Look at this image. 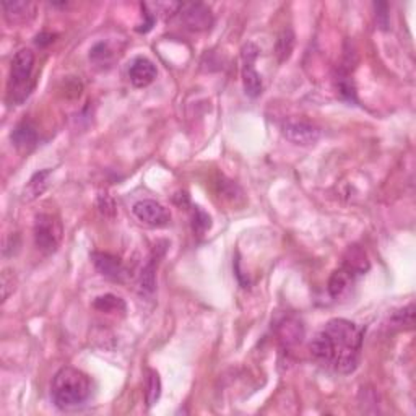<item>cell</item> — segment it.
Here are the masks:
<instances>
[{
  "instance_id": "cell-1",
  "label": "cell",
  "mask_w": 416,
  "mask_h": 416,
  "mask_svg": "<svg viewBox=\"0 0 416 416\" xmlns=\"http://www.w3.org/2000/svg\"><path fill=\"white\" fill-rule=\"evenodd\" d=\"M364 329L347 319H332L309 345L317 361L340 374L356 371L361 359Z\"/></svg>"
},
{
  "instance_id": "cell-2",
  "label": "cell",
  "mask_w": 416,
  "mask_h": 416,
  "mask_svg": "<svg viewBox=\"0 0 416 416\" xmlns=\"http://www.w3.org/2000/svg\"><path fill=\"white\" fill-rule=\"evenodd\" d=\"M91 394V382L85 372L65 366L59 369L51 386V397L60 410H70L80 406Z\"/></svg>"
},
{
  "instance_id": "cell-3",
  "label": "cell",
  "mask_w": 416,
  "mask_h": 416,
  "mask_svg": "<svg viewBox=\"0 0 416 416\" xmlns=\"http://www.w3.org/2000/svg\"><path fill=\"white\" fill-rule=\"evenodd\" d=\"M35 244L44 254H54L62 241V224L49 213H39L35 218Z\"/></svg>"
},
{
  "instance_id": "cell-4",
  "label": "cell",
  "mask_w": 416,
  "mask_h": 416,
  "mask_svg": "<svg viewBox=\"0 0 416 416\" xmlns=\"http://www.w3.org/2000/svg\"><path fill=\"white\" fill-rule=\"evenodd\" d=\"M283 135L288 142H291L294 145H299V147H311L319 142L320 138V129L317 127L316 124L307 123V120L302 119H288L284 120L282 125Z\"/></svg>"
},
{
  "instance_id": "cell-5",
  "label": "cell",
  "mask_w": 416,
  "mask_h": 416,
  "mask_svg": "<svg viewBox=\"0 0 416 416\" xmlns=\"http://www.w3.org/2000/svg\"><path fill=\"white\" fill-rule=\"evenodd\" d=\"M33 69H35V54L31 49H20L13 55L12 67H10V87L13 88L12 93L25 91V87L31 80Z\"/></svg>"
},
{
  "instance_id": "cell-6",
  "label": "cell",
  "mask_w": 416,
  "mask_h": 416,
  "mask_svg": "<svg viewBox=\"0 0 416 416\" xmlns=\"http://www.w3.org/2000/svg\"><path fill=\"white\" fill-rule=\"evenodd\" d=\"M134 217L138 219L140 223L147 224L152 228H163L170 223L171 215L168 212L166 207H163L156 200H138L137 204H134L132 207Z\"/></svg>"
},
{
  "instance_id": "cell-7",
  "label": "cell",
  "mask_w": 416,
  "mask_h": 416,
  "mask_svg": "<svg viewBox=\"0 0 416 416\" xmlns=\"http://www.w3.org/2000/svg\"><path fill=\"white\" fill-rule=\"evenodd\" d=\"M257 54H259V49L252 43L246 44L244 49H242V60H244V65H242V87H244L246 95L251 98L260 96L262 90H264L260 75L254 69Z\"/></svg>"
},
{
  "instance_id": "cell-8",
  "label": "cell",
  "mask_w": 416,
  "mask_h": 416,
  "mask_svg": "<svg viewBox=\"0 0 416 416\" xmlns=\"http://www.w3.org/2000/svg\"><path fill=\"white\" fill-rule=\"evenodd\" d=\"M181 15L186 26L192 31L210 30L213 25V13L205 3L197 2L189 3V6H182Z\"/></svg>"
},
{
  "instance_id": "cell-9",
  "label": "cell",
  "mask_w": 416,
  "mask_h": 416,
  "mask_svg": "<svg viewBox=\"0 0 416 416\" xmlns=\"http://www.w3.org/2000/svg\"><path fill=\"white\" fill-rule=\"evenodd\" d=\"M158 69L147 57H135L129 67L130 83L137 88H145L156 80Z\"/></svg>"
},
{
  "instance_id": "cell-10",
  "label": "cell",
  "mask_w": 416,
  "mask_h": 416,
  "mask_svg": "<svg viewBox=\"0 0 416 416\" xmlns=\"http://www.w3.org/2000/svg\"><path fill=\"white\" fill-rule=\"evenodd\" d=\"M91 260L95 269L100 272L102 277L114 280V282H120L125 275V269L118 257L107 254V252H93Z\"/></svg>"
},
{
  "instance_id": "cell-11",
  "label": "cell",
  "mask_w": 416,
  "mask_h": 416,
  "mask_svg": "<svg viewBox=\"0 0 416 416\" xmlns=\"http://www.w3.org/2000/svg\"><path fill=\"white\" fill-rule=\"evenodd\" d=\"M6 18L12 25H20V23H28L35 18L36 6L25 0H17V2H3L2 3Z\"/></svg>"
},
{
  "instance_id": "cell-12",
  "label": "cell",
  "mask_w": 416,
  "mask_h": 416,
  "mask_svg": "<svg viewBox=\"0 0 416 416\" xmlns=\"http://www.w3.org/2000/svg\"><path fill=\"white\" fill-rule=\"evenodd\" d=\"M343 269H347L350 273H353L354 277L364 275L369 270V260L366 252H364L359 246H350L348 251L343 255Z\"/></svg>"
},
{
  "instance_id": "cell-13",
  "label": "cell",
  "mask_w": 416,
  "mask_h": 416,
  "mask_svg": "<svg viewBox=\"0 0 416 416\" xmlns=\"http://www.w3.org/2000/svg\"><path fill=\"white\" fill-rule=\"evenodd\" d=\"M12 143L21 152H28L37 143L36 127L28 120H21L12 132Z\"/></svg>"
},
{
  "instance_id": "cell-14",
  "label": "cell",
  "mask_w": 416,
  "mask_h": 416,
  "mask_svg": "<svg viewBox=\"0 0 416 416\" xmlns=\"http://www.w3.org/2000/svg\"><path fill=\"white\" fill-rule=\"evenodd\" d=\"M354 278L356 277L353 273H350L347 269L340 267L338 270H335L329 280V293L332 294V298L340 299L345 294H348L354 283Z\"/></svg>"
},
{
  "instance_id": "cell-15",
  "label": "cell",
  "mask_w": 416,
  "mask_h": 416,
  "mask_svg": "<svg viewBox=\"0 0 416 416\" xmlns=\"http://www.w3.org/2000/svg\"><path fill=\"white\" fill-rule=\"evenodd\" d=\"M51 174H53V171L51 170L37 171L36 174L33 176L30 181H28L25 190H23V200H26V202H33V200L41 197V195L46 192V189H48Z\"/></svg>"
},
{
  "instance_id": "cell-16",
  "label": "cell",
  "mask_w": 416,
  "mask_h": 416,
  "mask_svg": "<svg viewBox=\"0 0 416 416\" xmlns=\"http://www.w3.org/2000/svg\"><path fill=\"white\" fill-rule=\"evenodd\" d=\"M95 309L100 312H106V314H124L125 312V302L123 298L116 296V294H102L98 296L93 302Z\"/></svg>"
},
{
  "instance_id": "cell-17",
  "label": "cell",
  "mask_w": 416,
  "mask_h": 416,
  "mask_svg": "<svg viewBox=\"0 0 416 416\" xmlns=\"http://www.w3.org/2000/svg\"><path fill=\"white\" fill-rule=\"evenodd\" d=\"M302 335H305V330H302V325L299 324L298 320L287 319L282 325H280V338H282L287 345L299 343L301 342Z\"/></svg>"
},
{
  "instance_id": "cell-18",
  "label": "cell",
  "mask_w": 416,
  "mask_h": 416,
  "mask_svg": "<svg viewBox=\"0 0 416 416\" xmlns=\"http://www.w3.org/2000/svg\"><path fill=\"white\" fill-rule=\"evenodd\" d=\"M161 395V379L160 374H158L155 369H150L148 371V377H147V392H145V397H147V404L148 406H153L160 400Z\"/></svg>"
},
{
  "instance_id": "cell-19",
  "label": "cell",
  "mask_w": 416,
  "mask_h": 416,
  "mask_svg": "<svg viewBox=\"0 0 416 416\" xmlns=\"http://www.w3.org/2000/svg\"><path fill=\"white\" fill-rule=\"evenodd\" d=\"M156 267H155V259H152L148 262L147 265H145L142 273H140V282H138V287L140 289H142L143 293L147 294H152L153 291H155L156 288Z\"/></svg>"
},
{
  "instance_id": "cell-20",
  "label": "cell",
  "mask_w": 416,
  "mask_h": 416,
  "mask_svg": "<svg viewBox=\"0 0 416 416\" xmlns=\"http://www.w3.org/2000/svg\"><path fill=\"white\" fill-rule=\"evenodd\" d=\"M294 48V33L287 28V30L282 31V35L278 36L277 39V55L280 62H284V60L289 59V55L293 53Z\"/></svg>"
},
{
  "instance_id": "cell-21",
  "label": "cell",
  "mask_w": 416,
  "mask_h": 416,
  "mask_svg": "<svg viewBox=\"0 0 416 416\" xmlns=\"http://www.w3.org/2000/svg\"><path fill=\"white\" fill-rule=\"evenodd\" d=\"M415 307L413 305L404 307V309L394 312L392 316V327H397V329H411L413 327V316H415Z\"/></svg>"
},
{
  "instance_id": "cell-22",
  "label": "cell",
  "mask_w": 416,
  "mask_h": 416,
  "mask_svg": "<svg viewBox=\"0 0 416 416\" xmlns=\"http://www.w3.org/2000/svg\"><path fill=\"white\" fill-rule=\"evenodd\" d=\"M212 226V218L208 213H205L200 207H195L192 212V230L195 235L202 236L210 230Z\"/></svg>"
},
{
  "instance_id": "cell-23",
  "label": "cell",
  "mask_w": 416,
  "mask_h": 416,
  "mask_svg": "<svg viewBox=\"0 0 416 416\" xmlns=\"http://www.w3.org/2000/svg\"><path fill=\"white\" fill-rule=\"evenodd\" d=\"M336 88H338V93L345 100L356 101V88H354V83L348 73H340L336 77Z\"/></svg>"
},
{
  "instance_id": "cell-24",
  "label": "cell",
  "mask_w": 416,
  "mask_h": 416,
  "mask_svg": "<svg viewBox=\"0 0 416 416\" xmlns=\"http://www.w3.org/2000/svg\"><path fill=\"white\" fill-rule=\"evenodd\" d=\"M374 8H376L377 25H379L382 30H389V6L384 2H377L374 3Z\"/></svg>"
},
{
  "instance_id": "cell-25",
  "label": "cell",
  "mask_w": 416,
  "mask_h": 416,
  "mask_svg": "<svg viewBox=\"0 0 416 416\" xmlns=\"http://www.w3.org/2000/svg\"><path fill=\"white\" fill-rule=\"evenodd\" d=\"M13 289H15V287H13V273L6 270V272L2 273V299L3 301H7V298L10 296V293H13Z\"/></svg>"
},
{
  "instance_id": "cell-26",
  "label": "cell",
  "mask_w": 416,
  "mask_h": 416,
  "mask_svg": "<svg viewBox=\"0 0 416 416\" xmlns=\"http://www.w3.org/2000/svg\"><path fill=\"white\" fill-rule=\"evenodd\" d=\"M109 55H111V53H109V49H107V46L105 43H100L91 49L90 59L96 60V62H102V60H106Z\"/></svg>"
},
{
  "instance_id": "cell-27",
  "label": "cell",
  "mask_w": 416,
  "mask_h": 416,
  "mask_svg": "<svg viewBox=\"0 0 416 416\" xmlns=\"http://www.w3.org/2000/svg\"><path fill=\"white\" fill-rule=\"evenodd\" d=\"M98 207H100V212L102 215H107V217H112L116 212L114 202H112V199L107 197V195H101L100 202H98Z\"/></svg>"
}]
</instances>
